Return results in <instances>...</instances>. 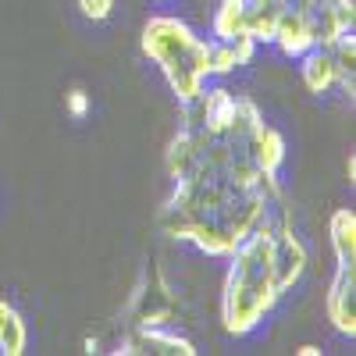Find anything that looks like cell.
I'll return each instance as SVG.
<instances>
[{
    "mask_svg": "<svg viewBox=\"0 0 356 356\" xmlns=\"http://www.w3.org/2000/svg\"><path fill=\"white\" fill-rule=\"evenodd\" d=\"M285 136L257 100L225 86H203L182 104L168 143L171 193L161 228L175 243L225 260L246 235L285 207Z\"/></svg>",
    "mask_w": 356,
    "mask_h": 356,
    "instance_id": "cell-1",
    "label": "cell"
},
{
    "mask_svg": "<svg viewBox=\"0 0 356 356\" xmlns=\"http://www.w3.org/2000/svg\"><path fill=\"white\" fill-rule=\"evenodd\" d=\"M221 285V328L235 339L253 335L307 275L310 253L296 235L289 203L264 218L228 257Z\"/></svg>",
    "mask_w": 356,
    "mask_h": 356,
    "instance_id": "cell-2",
    "label": "cell"
},
{
    "mask_svg": "<svg viewBox=\"0 0 356 356\" xmlns=\"http://www.w3.org/2000/svg\"><path fill=\"white\" fill-rule=\"evenodd\" d=\"M356 25L353 0H246V36L260 47L271 43L285 57L317 47H335Z\"/></svg>",
    "mask_w": 356,
    "mask_h": 356,
    "instance_id": "cell-3",
    "label": "cell"
},
{
    "mask_svg": "<svg viewBox=\"0 0 356 356\" xmlns=\"http://www.w3.org/2000/svg\"><path fill=\"white\" fill-rule=\"evenodd\" d=\"M139 50L150 65H157L178 104L193 100L214 79V43L203 40L193 25L175 15H154L146 22Z\"/></svg>",
    "mask_w": 356,
    "mask_h": 356,
    "instance_id": "cell-4",
    "label": "cell"
},
{
    "mask_svg": "<svg viewBox=\"0 0 356 356\" xmlns=\"http://www.w3.org/2000/svg\"><path fill=\"white\" fill-rule=\"evenodd\" d=\"M178 317V292L171 289L168 275L161 271L157 264L143 267V275L125 303V324H175Z\"/></svg>",
    "mask_w": 356,
    "mask_h": 356,
    "instance_id": "cell-5",
    "label": "cell"
},
{
    "mask_svg": "<svg viewBox=\"0 0 356 356\" xmlns=\"http://www.w3.org/2000/svg\"><path fill=\"white\" fill-rule=\"evenodd\" d=\"M118 356H196L200 349L193 346V339L171 332L168 324H125L122 339H118Z\"/></svg>",
    "mask_w": 356,
    "mask_h": 356,
    "instance_id": "cell-6",
    "label": "cell"
},
{
    "mask_svg": "<svg viewBox=\"0 0 356 356\" xmlns=\"http://www.w3.org/2000/svg\"><path fill=\"white\" fill-rule=\"evenodd\" d=\"M324 314L339 335H356V260H335V275L328 282V296H324Z\"/></svg>",
    "mask_w": 356,
    "mask_h": 356,
    "instance_id": "cell-7",
    "label": "cell"
},
{
    "mask_svg": "<svg viewBox=\"0 0 356 356\" xmlns=\"http://www.w3.org/2000/svg\"><path fill=\"white\" fill-rule=\"evenodd\" d=\"M300 75H303V86L310 89L314 97H324V93H332L335 86L342 89H353V72L342 68V61L328 50V47H317V50H307L300 57Z\"/></svg>",
    "mask_w": 356,
    "mask_h": 356,
    "instance_id": "cell-8",
    "label": "cell"
},
{
    "mask_svg": "<svg viewBox=\"0 0 356 356\" xmlns=\"http://www.w3.org/2000/svg\"><path fill=\"white\" fill-rule=\"evenodd\" d=\"M328 243L339 264L356 260V214L353 207H339V211L328 218Z\"/></svg>",
    "mask_w": 356,
    "mask_h": 356,
    "instance_id": "cell-9",
    "label": "cell"
},
{
    "mask_svg": "<svg viewBox=\"0 0 356 356\" xmlns=\"http://www.w3.org/2000/svg\"><path fill=\"white\" fill-rule=\"evenodd\" d=\"M211 33L214 40H243L246 36V0H218Z\"/></svg>",
    "mask_w": 356,
    "mask_h": 356,
    "instance_id": "cell-10",
    "label": "cell"
},
{
    "mask_svg": "<svg viewBox=\"0 0 356 356\" xmlns=\"http://www.w3.org/2000/svg\"><path fill=\"white\" fill-rule=\"evenodd\" d=\"M25 349H29L25 317L8 300H0V353H4V356H22Z\"/></svg>",
    "mask_w": 356,
    "mask_h": 356,
    "instance_id": "cell-11",
    "label": "cell"
},
{
    "mask_svg": "<svg viewBox=\"0 0 356 356\" xmlns=\"http://www.w3.org/2000/svg\"><path fill=\"white\" fill-rule=\"evenodd\" d=\"M75 4L89 22H107L111 11H114V0H75Z\"/></svg>",
    "mask_w": 356,
    "mask_h": 356,
    "instance_id": "cell-12",
    "label": "cell"
},
{
    "mask_svg": "<svg viewBox=\"0 0 356 356\" xmlns=\"http://www.w3.org/2000/svg\"><path fill=\"white\" fill-rule=\"evenodd\" d=\"M65 104H68V114H72V118H86V114H89V107H93L89 93H86V89H79V86L65 97Z\"/></svg>",
    "mask_w": 356,
    "mask_h": 356,
    "instance_id": "cell-13",
    "label": "cell"
},
{
    "mask_svg": "<svg viewBox=\"0 0 356 356\" xmlns=\"http://www.w3.org/2000/svg\"><path fill=\"white\" fill-rule=\"evenodd\" d=\"M317 353H321L317 346H303V349H300V356H317Z\"/></svg>",
    "mask_w": 356,
    "mask_h": 356,
    "instance_id": "cell-14",
    "label": "cell"
},
{
    "mask_svg": "<svg viewBox=\"0 0 356 356\" xmlns=\"http://www.w3.org/2000/svg\"><path fill=\"white\" fill-rule=\"evenodd\" d=\"M154 4H171V0H154Z\"/></svg>",
    "mask_w": 356,
    "mask_h": 356,
    "instance_id": "cell-15",
    "label": "cell"
}]
</instances>
